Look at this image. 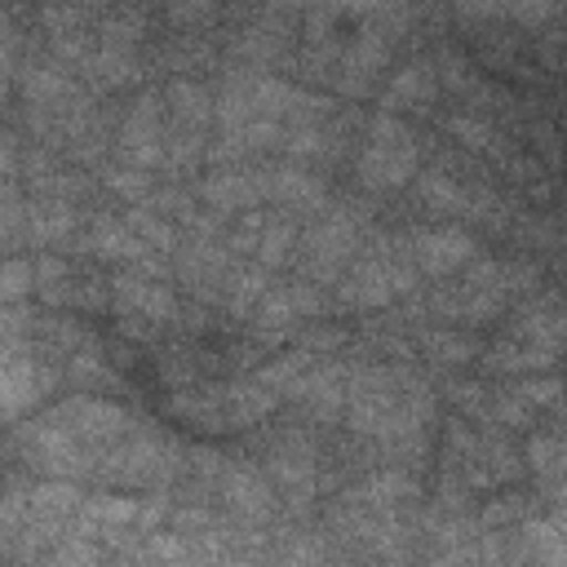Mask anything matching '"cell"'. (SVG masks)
<instances>
[{"instance_id": "obj_30", "label": "cell", "mask_w": 567, "mask_h": 567, "mask_svg": "<svg viewBox=\"0 0 567 567\" xmlns=\"http://www.w3.org/2000/svg\"><path fill=\"white\" fill-rule=\"evenodd\" d=\"M509 9V0H456V13L470 18V22H487V18H501Z\"/></svg>"}, {"instance_id": "obj_17", "label": "cell", "mask_w": 567, "mask_h": 567, "mask_svg": "<svg viewBox=\"0 0 567 567\" xmlns=\"http://www.w3.org/2000/svg\"><path fill=\"white\" fill-rule=\"evenodd\" d=\"M71 230H75V208H71V199H62V195H40V199H31V213H27V239H31V244L49 248V244H62Z\"/></svg>"}, {"instance_id": "obj_26", "label": "cell", "mask_w": 567, "mask_h": 567, "mask_svg": "<svg viewBox=\"0 0 567 567\" xmlns=\"http://www.w3.org/2000/svg\"><path fill=\"white\" fill-rule=\"evenodd\" d=\"M514 394L536 412V408H558V403H563V394H567V385H563V377H554V368H549V372L514 377Z\"/></svg>"}, {"instance_id": "obj_15", "label": "cell", "mask_w": 567, "mask_h": 567, "mask_svg": "<svg viewBox=\"0 0 567 567\" xmlns=\"http://www.w3.org/2000/svg\"><path fill=\"white\" fill-rule=\"evenodd\" d=\"M443 128H447V137H452L456 146H465V151H474V155H487V159H496V164H505V159L514 155L509 142L501 137V128H496L487 115L461 111V115H447Z\"/></svg>"}, {"instance_id": "obj_23", "label": "cell", "mask_w": 567, "mask_h": 567, "mask_svg": "<svg viewBox=\"0 0 567 567\" xmlns=\"http://www.w3.org/2000/svg\"><path fill=\"white\" fill-rule=\"evenodd\" d=\"M434 97V62H408L403 71H394V80L385 84L381 102L385 111H399V106H425Z\"/></svg>"}, {"instance_id": "obj_18", "label": "cell", "mask_w": 567, "mask_h": 567, "mask_svg": "<svg viewBox=\"0 0 567 567\" xmlns=\"http://www.w3.org/2000/svg\"><path fill=\"white\" fill-rule=\"evenodd\" d=\"M221 399H226V425L239 430V425H257L275 412L279 394L270 385H261L257 377L252 381H235V385H221Z\"/></svg>"}, {"instance_id": "obj_9", "label": "cell", "mask_w": 567, "mask_h": 567, "mask_svg": "<svg viewBox=\"0 0 567 567\" xmlns=\"http://www.w3.org/2000/svg\"><path fill=\"white\" fill-rule=\"evenodd\" d=\"M509 337L532 341L554 359H567V306L558 301V292H536L509 323Z\"/></svg>"}, {"instance_id": "obj_4", "label": "cell", "mask_w": 567, "mask_h": 567, "mask_svg": "<svg viewBox=\"0 0 567 567\" xmlns=\"http://www.w3.org/2000/svg\"><path fill=\"white\" fill-rule=\"evenodd\" d=\"M111 306L120 315V328L128 337H151L155 328H164L177 315V297L164 288V279L146 275V270H124L111 284Z\"/></svg>"}, {"instance_id": "obj_7", "label": "cell", "mask_w": 567, "mask_h": 567, "mask_svg": "<svg viewBox=\"0 0 567 567\" xmlns=\"http://www.w3.org/2000/svg\"><path fill=\"white\" fill-rule=\"evenodd\" d=\"M408 248V261L421 270V275H456L474 261V239L465 230H412L403 239Z\"/></svg>"}, {"instance_id": "obj_22", "label": "cell", "mask_w": 567, "mask_h": 567, "mask_svg": "<svg viewBox=\"0 0 567 567\" xmlns=\"http://www.w3.org/2000/svg\"><path fill=\"white\" fill-rule=\"evenodd\" d=\"M266 288H270L266 266H230L221 279V301L235 319H248L257 310V301L266 297Z\"/></svg>"}, {"instance_id": "obj_12", "label": "cell", "mask_w": 567, "mask_h": 567, "mask_svg": "<svg viewBox=\"0 0 567 567\" xmlns=\"http://www.w3.org/2000/svg\"><path fill=\"white\" fill-rule=\"evenodd\" d=\"M84 248L93 257H106V261H124V266H142L151 257L146 239L124 221V217H93L89 221V235H84Z\"/></svg>"}, {"instance_id": "obj_19", "label": "cell", "mask_w": 567, "mask_h": 567, "mask_svg": "<svg viewBox=\"0 0 567 567\" xmlns=\"http://www.w3.org/2000/svg\"><path fill=\"white\" fill-rule=\"evenodd\" d=\"M416 199L425 204V213L465 217V213H470V199H474V186H461L452 173L430 168V173H421V177H416Z\"/></svg>"}, {"instance_id": "obj_32", "label": "cell", "mask_w": 567, "mask_h": 567, "mask_svg": "<svg viewBox=\"0 0 567 567\" xmlns=\"http://www.w3.org/2000/svg\"><path fill=\"white\" fill-rule=\"evenodd\" d=\"M306 350H319V354H328V350H337V346H346V332L341 328H315V332H306V341H301Z\"/></svg>"}, {"instance_id": "obj_13", "label": "cell", "mask_w": 567, "mask_h": 567, "mask_svg": "<svg viewBox=\"0 0 567 567\" xmlns=\"http://www.w3.org/2000/svg\"><path fill=\"white\" fill-rule=\"evenodd\" d=\"M44 385H49V372L22 354V337H9V346H4V408H9V416H18L27 403H35L44 394Z\"/></svg>"}, {"instance_id": "obj_10", "label": "cell", "mask_w": 567, "mask_h": 567, "mask_svg": "<svg viewBox=\"0 0 567 567\" xmlns=\"http://www.w3.org/2000/svg\"><path fill=\"white\" fill-rule=\"evenodd\" d=\"M217 492L226 496L230 514H235L239 523H248V527L266 523V518L275 514V505H279V492L266 483V474H257V470H248V465H226Z\"/></svg>"}, {"instance_id": "obj_11", "label": "cell", "mask_w": 567, "mask_h": 567, "mask_svg": "<svg viewBox=\"0 0 567 567\" xmlns=\"http://www.w3.org/2000/svg\"><path fill=\"white\" fill-rule=\"evenodd\" d=\"M261 177H266V199L284 204L288 213H315L323 204V182L306 164H297V159L261 168Z\"/></svg>"}, {"instance_id": "obj_28", "label": "cell", "mask_w": 567, "mask_h": 567, "mask_svg": "<svg viewBox=\"0 0 567 567\" xmlns=\"http://www.w3.org/2000/svg\"><path fill=\"white\" fill-rule=\"evenodd\" d=\"M102 182H106V190H111V195H120V199H128V204H142V199H151V195H155L151 168H133V164H120V168H111Z\"/></svg>"}, {"instance_id": "obj_20", "label": "cell", "mask_w": 567, "mask_h": 567, "mask_svg": "<svg viewBox=\"0 0 567 567\" xmlns=\"http://www.w3.org/2000/svg\"><path fill=\"white\" fill-rule=\"evenodd\" d=\"M164 111H168V124H182V128H208L213 124V93L195 80H173L164 89Z\"/></svg>"}, {"instance_id": "obj_29", "label": "cell", "mask_w": 567, "mask_h": 567, "mask_svg": "<svg viewBox=\"0 0 567 567\" xmlns=\"http://www.w3.org/2000/svg\"><path fill=\"white\" fill-rule=\"evenodd\" d=\"M213 9H217V0H168L164 4L173 27H199V22L213 18Z\"/></svg>"}, {"instance_id": "obj_14", "label": "cell", "mask_w": 567, "mask_h": 567, "mask_svg": "<svg viewBox=\"0 0 567 567\" xmlns=\"http://www.w3.org/2000/svg\"><path fill=\"white\" fill-rule=\"evenodd\" d=\"M412 496H416V478L408 470H377L372 478H363L359 487L346 492V501L359 505V509H368V514H394Z\"/></svg>"}, {"instance_id": "obj_1", "label": "cell", "mask_w": 567, "mask_h": 567, "mask_svg": "<svg viewBox=\"0 0 567 567\" xmlns=\"http://www.w3.org/2000/svg\"><path fill=\"white\" fill-rule=\"evenodd\" d=\"M416 137L408 124L394 120V111H381L368 124V146L359 155V186L363 190H399L408 177H416Z\"/></svg>"}, {"instance_id": "obj_16", "label": "cell", "mask_w": 567, "mask_h": 567, "mask_svg": "<svg viewBox=\"0 0 567 567\" xmlns=\"http://www.w3.org/2000/svg\"><path fill=\"white\" fill-rule=\"evenodd\" d=\"M558 359L532 341H518V337H501L487 354H483V372H496V377H527V372H549Z\"/></svg>"}, {"instance_id": "obj_3", "label": "cell", "mask_w": 567, "mask_h": 567, "mask_svg": "<svg viewBox=\"0 0 567 567\" xmlns=\"http://www.w3.org/2000/svg\"><path fill=\"white\" fill-rule=\"evenodd\" d=\"M416 266L412 261H403L399 252H390V248H377V252H368L341 284H337V306H346V310H372V306H390L394 297H403V292H412L416 288Z\"/></svg>"}, {"instance_id": "obj_5", "label": "cell", "mask_w": 567, "mask_h": 567, "mask_svg": "<svg viewBox=\"0 0 567 567\" xmlns=\"http://www.w3.org/2000/svg\"><path fill=\"white\" fill-rule=\"evenodd\" d=\"M359 226H363V217L350 213V208H332V213H323L319 226L306 235L301 275H306L310 284H315V279H319V284L341 279L346 261H350L354 248H359Z\"/></svg>"}, {"instance_id": "obj_8", "label": "cell", "mask_w": 567, "mask_h": 567, "mask_svg": "<svg viewBox=\"0 0 567 567\" xmlns=\"http://www.w3.org/2000/svg\"><path fill=\"white\" fill-rule=\"evenodd\" d=\"M195 195L213 208V213H248L257 199H266V177L261 168H239V164H221L208 177H199Z\"/></svg>"}, {"instance_id": "obj_31", "label": "cell", "mask_w": 567, "mask_h": 567, "mask_svg": "<svg viewBox=\"0 0 567 567\" xmlns=\"http://www.w3.org/2000/svg\"><path fill=\"white\" fill-rule=\"evenodd\" d=\"M523 514H527V501L509 496V501H492V505L483 509V523H487V527H492V523H496V527H505L509 518H523Z\"/></svg>"}, {"instance_id": "obj_27", "label": "cell", "mask_w": 567, "mask_h": 567, "mask_svg": "<svg viewBox=\"0 0 567 567\" xmlns=\"http://www.w3.org/2000/svg\"><path fill=\"white\" fill-rule=\"evenodd\" d=\"M142 13L137 9H111L102 22H97V44H115V49H133L137 35H142Z\"/></svg>"}, {"instance_id": "obj_2", "label": "cell", "mask_w": 567, "mask_h": 567, "mask_svg": "<svg viewBox=\"0 0 567 567\" xmlns=\"http://www.w3.org/2000/svg\"><path fill=\"white\" fill-rule=\"evenodd\" d=\"M509 284H505V261H470V270L447 284L443 292L430 297L434 315L443 319H461V323H487L505 310L509 301Z\"/></svg>"}, {"instance_id": "obj_21", "label": "cell", "mask_w": 567, "mask_h": 567, "mask_svg": "<svg viewBox=\"0 0 567 567\" xmlns=\"http://www.w3.org/2000/svg\"><path fill=\"white\" fill-rule=\"evenodd\" d=\"M80 75L93 80L97 89H124V84H137L142 80L133 49H115V44H97L89 53V62L80 66Z\"/></svg>"}, {"instance_id": "obj_24", "label": "cell", "mask_w": 567, "mask_h": 567, "mask_svg": "<svg viewBox=\"0 0 567 567\" xmlns=\"http://www.w3.org/2000/svg\"><path fill=\"white\" fill-rule=\"evenodd\" d=\"M292 248H297V221H292V217H266L261 239H257V248H252L257 266L275 270V266H284V261H292Z\"/></svg>"}, {"instance_id": "obj_6", "label": "cell", "mask_w": 567, "mask_h": 567, "mask_svg": "<svg viewBox=\"0 0 567 567\" xmlns=\"http://www.w3.org/2000/svg\"><path fill=\"white\" fill-rule=\"evenodd\" d=\"M53 416L80 439V443H89L93 452H102V447H115L120 439H128L133 430H137V421L124 412V408H115V403H106V399H71V403H62V408H53Z\"/></svg>"}, {"instance_id": "obj_25", "label": "cell", "mask_w": 567, "mask_h": 567, "mask_svg": "<svg viewBox=\"0 0 567 567\" xmlns=\"http://www.w3.org/2000/svg\"><path fill=\"white\" fill-rule=\"evenodd\" d=\"M421 350H425L434 363H443V368H465V363L478 354V346H474L465 332H447V328L425 332V337H421Z\"/></svg>"}]
</instances>
